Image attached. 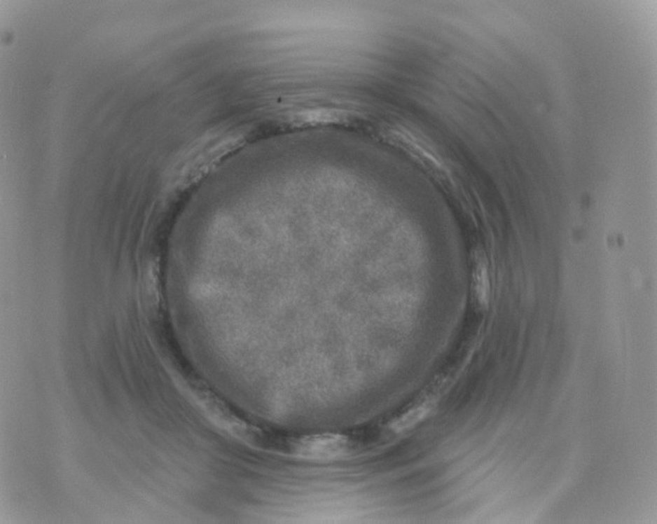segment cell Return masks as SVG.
Segmentation results:
<instances>
[{
	"mask_svg": "<svg viewBox=\"0 0 657 524\" xmlns=\"http://www.w3.org/2000/svg\"><path fill=\"white\" fill-rule=\"evenodd\" d=\"M473 295L476 303L480 305V307L486 308L488 306L490 282H489L486 263L483 261L478 262L476 270H474Z\"/></svg>",
	"mask_w": 657,
	"mask_h": 524,
	"instance_id": "6da1fadb",
	"label": "cell"
}]
</instances>
